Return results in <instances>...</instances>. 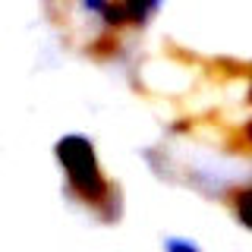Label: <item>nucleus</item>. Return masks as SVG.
<instances>
[{
    "instance_id": "nucleus-1",
    "label": "nucleus",
    "mask_w": 252,
    "mask_h": 252,
    "mask_svg": "<svg viewBox=\"0 0 252 252\" xmlns=\"http://www.w3.org/2000/svg\"><path fill=\"white\" fill-rule=\"evenodd\" d=\"M60 158L63 164L69 167L73 173V180L79 186L85 189V192H94L101 183H98V173H94V158H92V148L85 139H66L60 142Z\"/></svg>"
},
{
    "instance_id": "nucleus-2",
    "label": "nucleus",
    "mask_w": 252,
    "mask_h": 252,
    "mask_svg": "<svg viewBox=\"0 0 252 252\" xmlns=\"http://www.w3.org/2000/svg\"><path fill=\"white\" fill-rule=\"evenodd\" d=\"M161 0H129V10H132V19H145L148 13L158 10Z\"/></svg>"
},
{
    "instance_id": "nucleus-3",
    "label": "nucleus",
    "mask_w": 252,
    "mask_h": 252,
    "mask_svg": "<svg viewBox=\"0 0 252 252\" xmlns=\"http://www.w3.org/2000/svg\"><path fill=\"white\" fill-rule=\"evenodd\" d=\"M170 249H173V252H177V246H173V243H170ZM180 249H183V243H180ZM183 252H195V249H183Z\"/></svg>"
}]
</instances>
